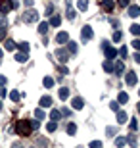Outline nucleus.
Returning <instances> with one entry per match:
<instances>
[{"instance_id": "obj_44", "label": "nucleus", "mask_w": 140, "mask_h": 148, "mask_svg": "<svg viewBox=\"0 0 140 148\" xmlns=\"http://www.w3.org/2000/svg\"><path fill=\"white\" fill-rule=\"evenodd\" d=\"M129 2H130V0H117V4L123 6V8H127V6H129Z\"/></svg>"}, {"instance_id": "obj_42", "label": "nucleus", "mask_w": 140, "mask_h": 148, "mask_svg": "<svg viewBox=\"0 0 140 148\" xmlns=\"http://www.w3.org/2000/svg\"><path fill=\"white\" fill-rule=\"evenodd\" d=\"M90 148H102V143L100 140H94V143H90Z\"/></svg>"}, {"instance_id": "obj_18", "label": "nucleus", "mask_w": 140, "mask_h": 148, "mask_svg": "<svg viewBox=\"0 0 140 148\" xmlns=\"http://www.w3.org/2000/svg\"><path fill=\"white\" fill-rule=\"evenodd\" d=\"M59 98H61V100H67V98H69V88H67V87H61V88H59Z\"/></svg>"}, {"instance_id": "obj_38", "label": "nucleus", "mask_w": 140, "mask_h": 148, "mask_svg": "<svg viewBox=\"0 0 140 148\" xmlns=\"http://www.w3.org/2000/svg\"><path fill=\"white\" fill-rule=\"evenodd\" d=\"M69 52H71V54H75V52H77V42H69Z\"/></svg>"}, {"instance_id": "obj_11", "label": "nucleus", "mask_w": 140, "mask_h": 148, "mask_svg": "<svg viewBox=\"0 0 140 148\" xmlns=\"http://www.w3.org/2000/svg\"><path fill=\"white\" fill-rule=\"evenodd\" d=\"M69 40V33H65V31H61V33H58V37H56V42L58 44H64Z\"/></svg>"}, {"instance_id": "obj_29", "label": "nucleus", "mask_w": 140, "mask_h": 148, "mask_svg": "<svg viewBox=\"0 0 140 148\" xmlns=\"http://www.w3.org/2000/svg\"><path fill=\"white\" fill-rule=\"evenodd\" d=\"M35 119H44V112H42V108H37V110H35Z\"/></svg>"}, {"instance_id": "obj_13", "label": "nucleus", "mask_w": 140, "mask_h": 148, "mask_svg": "<svg viewBox=\"0 0 140 148\" xmlns=\"http://www.w3.org/2000/svg\"><path fill=\"white\" fill-rule=\"evenodd\" d=\"M48 23L52 25V27H59V25H61V17H59V16H52L48 19Z\"/></svg>"}, {"instance_id": "obj_7", "label": "nucleus", "mask_w": 140, "mask_h": 148, "mask_svg": "<svg viewBox=\"0 0 140 148\" xmlns=\"http://www.w3.org/2000/svg\"><path fill=\"white\" fill-rule=\"evenodd\" d=\"M127 14H129V17H138V16H140V6H136V4L129 6Z\"/></svg>"}, {"instance_id": "obj_36", "label": "nucleus", "mask_w": 140, "mask_h": 148, "mask_svg": "<svg viewBox=\"0 0 140 148\" xmlns=\"http://www.w3.org/2000/svg\"><path fill=\"white\" fill-rule=\"evenodd\" d=\"M31 127H33V131H37L38 127H40V121H38V119H35V121H31Z\"/></svg>"}, {"instance_id": "obj_26", "label": "nucleus", "mask_w": 140, "mask_h": 148, "mask_svg": "<svg viewBox=\"0 0 140 148\" xmlns=\"http://www.w3.org/2000/svg\"><path fill=\"white\" fill-rule=\"evenodd\" d=\"M121 38H123V33H121L119 29H115V33H113V42H121Z\"/></svg>"}, {"instance_id": "obj_45", "label": "nucleus", "mask_w": 140, "mask_h": 148, "mask_svg": "<svg viewBox=\"0 0 140 148\" xmlns=\"http://www.w3.org/2000/svg\"><path fill=\"white\" fill-rule=\"evenodd\" d=\"M6 38V27H0V40Z\"/></svg>"}, {"instance_id": "obj_37", "label": "nucleus", "mask_w": 140, "mask_h": 148, "mask_svg": "<svg viewBox=\"0 0 140 148\" xmlns=\"http://www.w3.org/2000/svg\"><path fill=\"white\" fill-rule=\"evenodd\" d=\"M109 108H111L113 112H119V102H115V100H113L111 104H109Z\"/></svg>"}, {"instance_id": "obj_40", "label": "nucleus", "mask_w": 140, "mask_h": 148, "mask_svg": "<svg viewBox=\"0 0 140 148\" xmlns=\"http://www.w3.org/2000/svg\"><path fill=\"white\" fill-rule=\"evenodd\" d=\"M127 143H129L130 146L135 148V146H136V138H135V137H129V138H127Z\"/></svg>"}, {"instance_id": "obj_51", "label": "nucleus", "mask_w": 140, "mask_h": 148, "mask_svg": "<svg viewBox=\"0 0 140 148\" xmlns=\"http://www.w3.org/2000/svg\"><path fill=\"white\" fill-rule=\"evenodd\" d=\"M135 62H136V64H140V52H138V54H135Z\"/></svg>"}, {"instance_id": "obj_31", "label": "nucleus", "mask_w": 140, "mask_h": 148, "mask_svg": "<svg viewBox=\"0 0 140 148\" xmlns=\"http://www.w3.org/2000/svg\"><path fill=\"white\" fill-rule=\"evenodd\" d=\"M130 33L136 35V37H140V25H136V23H135V25H130Z\"/></svg>"}, {"instance_id": "obj_49", "label": "nucleus", "mask_w": 140, "mask_h": 148, "mask_svg": "<svg viewBox=\"0 0 140 148\" xmlns=\"http://www.w3.org/2000/svg\"><path fill=\"white\" fill-rule=\"evenodd\" d=\"M23 4L27 6V8H31V6H33V0H23Z\"/></svg>"}, {"instance_id": "obj_55", "label": "nucleus", "mask_w": 140, "mask_h": 148, "mask_svg": "<svg viewBox=\"0 0 140 148\" xmlns=\"http://www.w3.org/2000/svg\"><path fill=\"white\" fill-rule=\"evenodd\" d=\"M138 94H140V90H138Z\"/></svg>"}, {"instance_id": "obj_9", "label": "nucleus", "mask_w": 140, "mask_h": 148, "mask_svg": "<svg viewBox=\"0 0 140 148\" xmlns=\"http://www.w3.org/2000/svg\"><path fill=\"white\" fill-rule=\"evenodd\" d=\"M125 81H127V85H130V87L136 85V73L135 71H129L127 75H125Z\"/></svg>"}, {"instance_id": "obj_24", "label": "nucleus", "mask_w": 140, "mask_h": 148, "mask_svg": "<svg viewBox=\"0 0 140 148\" xmlns=\"http://www.w3.org/2000/svg\"><path fill=\"white\" fill-rule=\"evenodd\" d=\"M125 144H127V138H125V137H117V138H115V146H117V148H123Z\"/></svg>"}, {"instance_id": "obj_17", "label": "nucleus", "mask_w": 140, "mask_h": 148, "mask_svg": "<svg viewBox=\"0 0 140 148\" xmlns=\"http://www.w3.org/2000/svg\"><path fill=\"white\" fill-rule=\"evenodd\" d=\"M102 66H104V71H106V73H113V64H111V60H106Z\"/></svg>"}, {"instance_id": "obj_52", "label": "nucleus", "mask_w": 140, "mask_h": 148, "mask_svg": "<svg viewBox=\"0 0 140 148\" xmlns=\"http://www.w3.org/2000/svg\"><path fill=\"white\" fill-rule=\"evenodd\" d=\"M136 110H138V114H140V102H138V106H136Z\"/></svg>"}, {"instance_id": "obj_21", "label": "nucleus", "mask_w": 140, "mask_h": 148, "mask_svg": "<svg viewBox=\"0 0 140 148\" xmlns=\"http://www.w3.org/2000/svg\"><path fill=\"white\" fill-rule=\"evenodd\" d=\"M59 117H61V112L59 110H52L50 112V121H58Z\"/></svg>"}, {"instance_id": "obj_16", "label": "nucleus", "mask_w": 140, "mask_h": 148, "mask_svg": "<svg viewBox=\"0 0 140 148\" xmlns=\"http://www.w3.org/2000/svg\"><path fill=\"white\" fill-rule=\"evenodd\" d=\"M127 112H117V123L121 125V123H127Z\"/></svg>"}, {"instance_id": "obj_2", "label": "nucleus", "mask_w": 140, "mask_h": 148, "mask_svg": "<svg viewBox=\"0 0 140 148\" xmlns=\"http://www.w3.org/2000/svg\"><path fill=\"white\" fill-rule=\"evenodd\" d=\"M102 48H104V54H106V58H108V60L117 58V50L113 48V46L108 42V40H106V42H102Z\"/></svg>"}, {"instance_id": "obj_39", "label": "nucleus", "mask_w": 140, "mask_h": 148, "mask_svg": "<svg viewBox=\"0 0 140 148\" xmlns=\"http://www.w3.org/2000/svg\"><path fill=\"white\" fill-rule=\"evenodd\" d=\"M138 129V123H136V119H130V131H136Z\"/></svg>"}, {"instance_id": "obj_15", "label": "nucleus", "mask_w": 140, "mask_h": 148, "mask_svg": "<svg viewBox=\"0 0 140 148\" xmlns=\"http://www.w3.org/2000/svg\"><path fill=\"white\" fill-rule=\"evenodd\" d=\"M52 106V98L50 96H42L40 98V108H50Z\"/></svg>"}, {"instance_id": "obj_47", "label": "nucleus", "mask_w": 140, "mask_h": 148, "mask_svg": "<svg viewBox=\"0 0 140 148\" xmlns=\"http://www.w3.org/2000/svg\"><path fill=\"white\" fill-rule=\"evenodd\" d=\"M6 96H8V92H6V88L2 87L0 88V98H6Z\"/></svg>"}, {"instance_id": "obj_25", "label": "nucleus", "mask_w": 140, "mask_h": 148, "mask_svg": "<svg viewBox=\"0 0 140 148\" xmlns=\"http://www.w3.org/2000/svg\"><path fill=\"white\" fill-rule=\"evenodd\" d=\"M77 8L81 12H85L86 8H88V0H79V2H77Z\"/></svg>"}, {"instance_id": "obj_12", "label": "nucleus", "mask_w": 140, "mask_h": 148, "mask_svg": "<svg viewBox=\"0 0 140 148\" xmlns=\"http://www.w3.org/2000/svg\"><path fill=\"white\" fill-rule=\"evenodd\" d=\"M113 71L117 73V75H121V73L125 71V64L123 62H115V64H113Z\"/></svg>"}, {"instance_id": "obj_41", "label": "nucleus", "mask_w": 140, "mask_h": 148, "mask_svg": "<svg viewBox=\"0 0 140 148\" xmlns=\"http://www.w3.org/2000/svg\"><path fill=\"white\" fill-rule=\"evenodd\" d=\"M61 112V115H71L73 112H71V108H64V110H59Z\"/></svg>"}, {"instance_id": "obj_4", "label": "nucleus", "mask_w": 140, "mask_h": 148, "mask_svg": "<svg viewBox=\"0 0 140 148\" xmlns=\"http://www.w3.org/2000/svg\"><path fill=\"white\" fill-rule=\"evenodd\" d=\"M10 10H14L12 8V0H0V12H2V16H6Z\"/></svg>"}, {"instance_id": "obj_8", "label": "nucleus", "mask_w": 140, "mask_h": 148, "mask_svg": "<svg viewBox=\"0 0 140 148\" xmlns=\"http://www.w3.org/2000/svg\"><path fill=\"white\" fill-rule=\"evenodd\" d=\"M56 56H58V60L64 64V62H67V58H69V54L65 52V48H58L56 50Z\"/></svg>"}, {"instance_id": "obj_14", "label": "nucleus", "mask_w": 140, "mask_h": 148, "mask_svg": "<svg viewBox=\"0 0 140 148\" xmlns=\"http://www.w3.org/2000/svg\"><path fill=\"white\" fill-rule=\"evenodd\" d=\"M29 60V52H17V54H16V62H21V64H23V62H27Z\"/></svg>"}, {"instance_id": "obj_54", "label": "nucleus", "mask_w": 140, "mask_h": 148, "mask_svg": "<svg viewBox=\"0 0 140 148\" xmlns=\"http://www.w3.org/2000/svg\"><path fill=\"white\" fill-rule=\"evenodd\" d=\"M0 56H2V50H0Z\"/></svg>"}, {"instance_id": "obj_19", "label": "nucleus", "mask_w": 140, "mask_h": 148, "mask_svg": "<svg viewBox=\"0 0 140 148\" xmlns=\"http://www.w3.org/2000/svg\"><path fill=\"white\" fill-rule=\"evenodd\" d=\"M117 102H119V104H125V102H129V94L125 92V90H121V92H119V98H117Z\"/></svg>"}, {"instance_id": "obj_48", "label": "nucleus", "mask_w": 140, "mask_h": 148, "mask_svg": "<svg viewBox=\"0 0 140 148\" xmlns=\"http://www.w3.org/2000/svg\"><path fill=\"white\" fill-rule=\"evenodd\" d=\"M6 83H8V79H6V77H4V75H0V87H4Z\"/></svg>"}, {"instance_id": "obj_20", "label": "nucleus", "mask_w": 140, "mask_h": 148, "mask_svg": "<svg viewBox=\"0 0 140 148\" xmlns=\"http://www.w3.org/2000/svg\"><path fill=\"white\" fill-rule=\"evenodd\" d=\"M48 29H50V23H48V21H42L40 25H38V33H40V35H44L46 31H48Z\"/></svg>"}, {"instance_id": "obj_43", "label": "nucleus", "mask_w": 140, "mask_h": 148, "mask_svg": "<svg viewBox=\"0 0 140 148\" xmlns=\"http://www.w3.org/2000/svg\"><path fill=\"white\" fill-rule=\"evenodd\" d=\"M52 14H54V6L50 4V6H48V8H46V16H48V17H50V16H52Z\"/></svg>"}, {"instance_id": "obj_22", "label": "nucleus", "mask_w": 140, "mask_h": 148, "mask_svg": "<svg viewBox=\"0 0 140 148\" xmlns=\"http://www.w3.org/2000/svg\"><path fill=\"white\" fill-rule=\"evenodd\" d=\"M42 85L46 88H52V87H54V79H52V77H44V79H42Z\"/></svg>"}, {"instance_id": "obj_32", "label": "nucleus", "mask_w": 140, "mask_h": 148, "mask_svg": "<svg viewBox=\"0 0 140 148\" xmlns=\"http://www.w3.org/2000/svg\"><path fill=\"white\" fill-rule=\"evenodd\" d=\"M115 133H117V127H108V129H106V135H108V137H113Z\"/></svg>"}, {"instance_id": "obj_30", "label": "nucleus", "mask_w": 140, "mask_h": 148, "mask_svg": "<svg viewBox=\"0 0 140 148\" xmlns=\"http://www.w3.org/2000/svg\"><path fill=\"white\" fill-rule=\"evenodd\" d=\"M6 50H16V42H14V40H12V38H8V40H6Z\"/></svg>"}, {"instance_id": "obj_35", "label": "nucleus", "mask_w": 140, "mask_h": 148, "mask_svg": "<svg viewBox=\"0 0 140 148\" xmlns=\"http://www.w3.org/2000/svg\"><path fill=\"white\" fill-rule=\"evenodd\" d=\"M117 54H121V58H127V46H121Z\"/></svg>"}, {"instance_id": "obj_27", "label": "nucleus", "mask_w": 140, "mask_h": 148, "mask_svg": "<svg viewBox=\"0 0 140 148\" xmlns=\"http://www.w3.org/2000/svg\"><path fill=\"white\" fill-rule=\"evenodd\" d=\"M10 98L14 100V102H19V98H21V94H19V90H12V92H10Z\"/></svg>"}, {"instance_id": "obj_10", "label": "nucleus", "mask_w": 140, "mask_h": 148, "mask_svg": "<svg viewBox=\"0 0 140 148\" xmlns=\"http://www.w3.org/2000/svg\"><path fill=\"white\" fill-rule=\"evenodd\" d=\"M113 8H115V2H113V0H104L102 2V10L104 12H113Z\"/></svg>"}, {"instance_id": "obj_5", "label": "nucleus", "mask_w": 140, "mask_h": 148, "mask_svg": "<svg viewBox=\"0 0 140 148\" xmlns=\"http://www.w3.org/2000/svg\"><path fill=\"white\" fill-rule=\"evenodd\" d=\"M92 38V27L90 25H85L83 27V42H88Z\"/></svg>"}, {"instance_id": "obj_28", "label": "nucleus", "mask_w": 140, "mask_h": 148, "mask_svg": "<svg viewBox=\"0 0 140 148\" xmlns=\"http://www.w3.org/2000/svg\"><path fill=\"white\" fill-rule=\"evenodd\" d=\"M75 133H77V125H75V123H69V125H67V135L73 137Z\"/></svg>"}, {"instance_id": "obj_33", "label": "nucleus", "mask_w": 140, "mask_h": 148, "mask_svg": "<svg viewBox=\"0 0 140 148\" xmlns=\"http://www.w3.org/2000/svg\"><path fill=\"white\" fill-rule=\"evenodd\" d=\"M29 48H31L29 42H21V44H19V50H21V52H29Z\"/></svg>"}, {"instance_id": "obj_53", "label": "nucleus", "mask_w": 140, "mask_h": 148, "mask_svg": "<svg viewBox=\"0 0 140 148\" xmlns=\"http://www.w3.org/2000/svg\"><path fill=\"white\" fill-rule=\"evenodd\" d=\"M0 110H2V102H0Z\"/></svg>"}, {"instance_id": "obj_23", "label": "nucleus", "mask_w": 140, "mask_h": 148, "mask_svg": "<svg viewBox=\"0 0 140 148\" xmlns=\"http://www.w3.org/2000/svg\"><path fill=\"white\" fill-rule=\"evenodd\" d=\"M56 129H58V123H56V121H48V123H46V131L48 133H54Z\"/></svg>"}, {"instance_id": "obj_46", "label": "nucleus", "mask_w": 140, "mask_h": 148, "mask_svg": "<svg viewBox=\"0 0 140 148\" xmlns=\"http://www.w3.org/2000/svg\"><path fill=\"white\" fill-rule=\"evenodd\" d=\"M132 48L140 50V38H136V40H132Z\"/></svg>"}, {"instance_id": "obj_34", "label": "nucleus", "mask_w": 140, "mask_h": 148, "mask_svg": "<svg viewBox=\"0 0 140 148\" xmlns=\"http://www.w3.org/2000/svg\"><path fill=\"white\" fill-rule=\"evenodd\" d=\"M67 17H69V19H75V10H73V8H67Z\"/></svg>"}, {"instance_id": "obj_50", "label": "nucleus", "mask_w": 140, "mask_h": 148, "mask_svg": "<svg viewBox=\"0 0 140 148\" xmlns=\"http://www.w3.org/2000/svg\"><path fill=\"white\" fill-rule=\"evenodd\" d=\"M111 25H113L115 29H119V21H117V19H111Z\"/></svg>"}, {"instance_id": "obj_1", "label": "nucleus", "mask_w": 140, "mask_h": 148, "mask_svg": "<svg viewBox=\"0 0 140 148\" xmlns=\"http://www.w3.org/2000/svg\"><path fill=\"white\" fill-rule=\"evenodd\" d=\"M31 131H33L31 121H27V119H19V121H17V125H16V133H17V135L27 137V135H31Z\"/></svg>"}, {"instance_id": "obj_6", "label": "nucleus", "mask_w": 140, "mask_h": 148, "mask_svg": "<svg viewBox=\"0 0 140 148\" xmlns=\"http://www.w3.org/2000/svg\"><path fill=\"white\" fill-rule=\"evenodd\" d=\"M83 106H85V100L79 98V96L71 100V108H73V110H83Z\"/></svg>"}, {"instance_id": "obj_3", "label": "nucleus", "mask_w": 140, "mask_h": 148, "mask_svg": "<svg viewBox=\"0 0 140 148\" xmlns=\"http://www.w3.org/2000/svg\"><path fill=\"white\" fill-rule=\"evenodd\" d=\"M37 19H38V14H37V12H33V10H29V12L23 14V21H25V23H33V21H37Z\"/></svg>"}]
</instances>
